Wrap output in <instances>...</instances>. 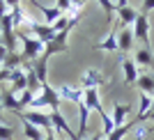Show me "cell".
Returning <instances> with one entry per match:
<instances>
[{
	"label": "cell",
	"instance_id": "1",
	"mask_svg": "<svg viewBox=\"0 0 154 140\" xmlns=\"http://www.w3.org/2000/svg\"><path fill=\"white\" fill-rule=\"evenodd\" d=\"M16 39L21 41V57H23L26 62H35V60H39V57L44 55L46 44L39 41L37 37H32V35H28V32L19 30L16 32Z\"/></svg>",
	"mask_w": 154,
	"mask_h": 140
},
{
	"label": "cell",
	"instance_id": "2",
	"mask_svg": "<svg viewBox=\"0 0 154 140\" xmlns=\"http://www.w3.org/2000/svg\"><path fill=\"white\" fill-rule=\"evenodd\" d=\"M60 94H58V90L55 87H51V85L46 83V85H42V90L37 92V96L32 99V103H30V110H42V108H51V113L53 110H60Z\"/></svg>",
	"mask_w": 154,
	"mask_h": 140
},
{
	"label": "cell",
	"instance_id": "3",
	"mask_svg": "<svg viewBox=\"0 0 154 140\" xmlns=\"http://www.w3.org/2000/svg\"><path fill=\"white\" fill-rule=\"evenodd\" d=\"M131 30H134V37L138 39V41H143V48H149L152 51V39H149V16L147 14H138V19H136V23L131 26Z\"/></svg>",
	"mask_w": 154,
	"mask_h": 140
},
{
	"label": "cell",
	"instance_id": "4",
	"mask_svg": "<svg viewBox=\"0 0 154 140\" xmlns=\"http://www.w3.org/2000/svg\"><path fill=\"white\" fill-rule=\"evenodd\" d=\"M19 120L30 122V124H35V126L42 129V131H48V129H53L51 113H44V110H28V113H19Z\"/></svg>",
	"mask_w": 154,
	"mask_h": 140
},
{
	"label": "cell",
	"instance_id": "5",
	"mask_svg": "<svg viewBox=\"0 0 154 140\" xmlns=\"http://www.w3.org/2000/svg\"><path fill=\"white\" fill-rule=\"evenodd\" d=\"M120 30H122L120 21H117V23H113V26H110V32L106 35V39H101V41H97V44H94V51L117 53V51H120V46H117V35H120Z\"/></svg>",
	"mask_w": 154,
	"mask_h": 140
},
{
	"label": "cell",
	"instance_id": "6",
	"mask_svg": "<svg viewBox=\"0 0 154 140\" xmlns=\"http://www.w3.org/2000/svg\"><path fill=\"white\" fill-rule=\"evenodd\" d=\"M28 35L37 37L39 41H44V44H48V41L55 37V30H53V26H48L44 21H32L30 26H28Z\"/></svg>",
	"mask_w": 154,
	"mask_h": 140
},
{
	"label": "cell",
	"instance_id": "7",
	"mask_svg": "<svg viewBox=\"0 0 154 140\" xmlns=\"http://www.w3.org/2000/svg\"><path fill=\"white\" fill-rule=\"evenodd\" d=\"M51 122H53V129H55L58 133H62L67 140H78L76 138V131L69 126V122L64 120V115L60 113V110H53V113H51Z\"/></svg>",
	"mask_w": 154,
	"mask_h": 140
},
{
	"label": "cell",
	"instance_id": "8",
	"mask_svg": "<svg viewBox=\"0 0 154 140\" xmlns=\"http://www.w3.org/2000/svg\"><path fill=\"white\" fill-rule=\"evenodd\" d=\"M106 83V78L101 76V71L99 69H88L83 71V76H81V90H92V87H101Z\"/></svg>",
	"mask_w": 154,
	"mask_h": 140
},
{
	"label": "cell",
	"instance_id": "9",
	"mask_svg": "<svg viewBox=\"0 0 154 140\" xmlns=\"http://www.w3.org/2000/svg\"><path fill=\"white\" fill-rule=\"evenodd\" d=\"M58 90V94H60V99L62 101H71V103H83V99H85V92L81 87H71V85H60V87H55Z\"/></svg>",
	"mask_w": 154,
	"mask_h": 140
},
{
	"label": "cell",
	"instance_id": "10",
	"mask_svg": "<svg viewBox=\"0 0 154 140\" xmlns=\"http://www.w3.org/2000/svg\"><path fill=\"white\" fill-rule=\"evenodd\" d=\"M120 62H122V71H124V81H127L129 85H136V81H138V64H136L134 57L129 55H120Z\"/></svg>",
	"mask_w": 154,
	"mask_h": 140
},
{
	"label": "cell",
	"instance_id": "11",
	"mask_svg": "<svg viewBox=\"0 0 154 140\" xmlns=\"http://www.w3.org/2000/svg\"><path fill=\"white\" fill-rule=\"evenodd\" d=\"M0 103H2V110H12V113H23V108H21L19 103V96H16V92H12L9 87H5L2 92H0Z\"/></svg>",
	"mask_w": 154,
	"mask_h": 140
},
{
	"label": "cell",
	"instance_id": "12",
	"mask_svg": "<svg viewBox=\"0 0 154 140\" xmlns=\"http://www.w3.org/2000/svg\"><path fill=\"white\" fill-rule=\"evenodd\" d=\"M9 90L12 92H26L28 90V76H26V69H16L12 71V76H9Z\"/></svg>",
	"mask_w": 154,
	"mask_h": 140
},
{
	"label": "cell",
	"instance_id": "13",
	"mask_svg": "<svg viewBox=\"0 0 154 140\" xmlns=\"http://www.w3.org/2000/svg\"><path fill=\"white\" fill-rule=\"evenodd\" d=\"M32 5L37 7L39 12H42V16H44V23H48V26H53L55 21L62 16V12H60L58 7H46V5H42V0H30Z\"/></svg>",
	"mask_w": 154,
	"mask_h": 140
},
{
	"label": "cell",
	"instance_id": "14",
	"mask_svg": "<svg viewBox=\"0 0 154 140\" xmlns=\"http://www.w3.org/2000/svg\"><path fill=\"white\" fill-rule=\"evenodd\" d=\"M115 14H117V21H120V26L122 28H129L134 26L136 19H138V12H136L134 7H115Z\"/></svg>",
	"mask_w": 154,
	"mask_h": 140
},
{
	"label": "cell",
	"instance_id": "15",
	"mask_svg": "<svg viewBox=\"0 0 154 140\" xmlns=\"http://www.w3.org/2000/svg\"><path fill=\"white\" fill-rule=\"evenodd\" d=\"M88 117H90V108L83 103H78V126H76V138L83 140L85 133H88Z\"/></svg>",
	"mask_w": 154,
	"mask_h": 140
},
{
	"label": "cell",
	"instance_id": "16",
	"mask_svg": "<svg viewBox=\"0 0 154 140\" xmlns=\"http://www.w3.org/2000/svg\"><path fill=\"white\" fill-rule=\"evenodd\" d=\"M85 92V106H88V108L90 110H94L97 115H101L103 113V106H101V96H99V90L97 87H92V90H83Z\"/></svg>",
	"mask_w": 154,
	"mask_h": 140
},
{
	"label": "cell",
	"instance_id": "17",
	"mask_svg": "<svg viewBox=\"0 0 154 140\" xmlns=\"http://www.w3.org/2000/svg\"><path fill=\"white\" fill-rule=\"evenodd\" d=\"M129 113H131V106H129V103L115 101V103H113V115H110V117H113V124H115V126H124Z\"/></svg>",
	"mask_w": 154,
	"mask_h": 140
},
{
	"label": "cell",
	"instance_id": "18",
	"mask_svg": "<svg viewBox=\"0 0 154 140\" xmlns=\"http://www.w3.org/2000/svg\"><path fill=\"white\" fill-rule=\"evenodd\" d=\"M134 41H136L134 30H131V28H122L120 35H117V46H120L117 53H129L131 48H134Z\"/></svg>",
	"mask_w": 154,
	"mask_h": 140
},
{
	"label": "cell",
	"instance_id": "19",
	"mask_svg": "<svg viewBox=\"0 0 154 140\" xmlns=\"http://www.w3.org/2000/svg\"><path fill=\"white\" fill-rule=\"evenodd\" d=\"M46 62H48V57H39V60H35V62H26L28 67L32 69V74L37 76V81L42 85H46V74H48V67H46Z\"/></svg>",
	"mask_w": 154,
	"mask_h": 140
},
{
	"label": "cell",
	"instance_id": "20",
	"mask_svg": "<svg viewBox=\"0 0 154 140\" xmlns=\"http://www.w3.org/2000/svg\"><path fill=\"white\" fill-rule=\"evenodd\" d=\"M136 85H138V90H140V92L154 96V76H152V74H140V76H138V81H136Z\"/></svg>",
	"mask_w": 154,
	"mask_h": 140
},
{
	"label": "cell",
	"instance_id": "21",
	"mask_svg": "<svg viewBox=\"0 0 154 140\" xmlns=\"http://www.w3.org/2000/svg\"><path fill=\"white\" fill-rule=\"evenodd\" d=\"M23 64H26V60L21 57V53H9V55L5 57L2 67H5L7 71H16V69H23Z\"/></svg>",
	"mask_w": 154,
	"mask_h": 140
},
{
	"label": "cell",
	"instance_id": "22",
	"mask_svg": "<svg viewBox=\"0 0 154 140\" xmlns=\"http://www.w3.org/2000/svg\"><path fill=\"white\" fill-rule=\"evenodd\" d=\"M21 124H23V135H26L28 140H44V131L42 129H37L35 124H30V122L21 120Z\"/></svg>",
	"mask_w": 154,
	"mask_h": 140
},
{
	"label": "cell",
	"instance_id": "23",
	"mask_svg": "<svg viewBox=\"0 0 154 140\" xmlns=\"http://www.w3.org/2000/svg\"><path fill=\"white\" fill-rule=\"evenodd\" d=\"M134 60L138 67H149L152 64V51L149 48H138V51L134 53Z\"/></svg>",
	"mask_w": 154,
	"mask_h": 140
},
{
	"label": "cell",
	"instance_id": "24",
	"mask_svg": "<svg viewBox=\"0 0 154 140\" xmlns=\"http://www.w3.org/2000/svg\"><path fill=\"white\" fill-rule=\"evenodd\" d=\"M69 51V46L64 44H58V41H48L44 48V57H51V55H58V53H67Z\"/></svg>",
	"mask_w": 154,
	"mask_h": 140
},
{
	"label": "cell",
	"instance_id": "25",
	"mask_svg": "<svg viewBox=\"0 0 154 140\" xmlns=\"http://www.w3.org/2000/svg\"><path fill=\"white\" fill-rule=\"evenodd\" d=\"M136 124H138V122L134 120V122H127V124H124V126H117L115 131H113V133L108 135V140H122L124 135H127L129 131H131V126H136Z\"/></svg>",
	"mask_w": 154,
	"mask_h": 140
},
{
	"label": "cell",
	"instance_id": "26",
	"mask_svg": "<svg viewBox=\"0 0 154 140\" xmlns=\"http://www.w3.org/2000/svg\"><path fill=\"white\" fill-rule=\"evenodd\" d=\"M99 117H101V124H103V129H101V133L106 135V138H108V135L113 133V131H115L117 126H115V124H113V117H110V115L106 113V110H103V113L99 115Z\"/></svg>",
	"mask_w": 154,
	"mask_h": 140
},
{
	"label": "cell",
	"instance_id": "27",
	"mask_svg": "<svg viewBox=\"0 0 154 140\" xmlns=\"http://www.w3.org/2000/svg\"><path fill=\"white\" fill-rule=\"evenodd\" d=\"M99 5H101V9L106 12V19H108V23H113V14H115V2L113 0H97Z\"/></svg>",
	"mask_w": 154,
	"mask_h": 140
},
{
	"label": "cell",
	"instance_id": "28",
	"mask_svg": "<svg viewBox=\"0 0 154 140\" xmlns=\"http://www.w3.org/2000/svg\"><path fill=\"white\" fill-rule=\"evenodd\" d=\"M35 92H30V90H26V92H21V96H19V103H21V108H30V103H32V99H35Z\"/></svg>",
	"mask_w": 154,
	"mask_h": 140
},
{
	"label": "cell",
	"instance_id": "29",
	"mask_svg": "<svg viewBox=\"0 0 154 140\" xmlns=\"http://www.w3.org/2000/svg\"><path fill=\"white\" fill-rule=\"evenodd\" d=\"M0 140H14V129L5 122H0Z\"/></svg>",
	"mask_w": 154,
	"mask_h": 140
},
{
	"label": "cell",
	"instance_id": "30",
	"mask_svg": "<svg viewBox=\"0 0 154 140\" xmlns=\"http://www.w3.org/2000/svg\"><path fill=\"white\" fill-rule=\"evenodd\" d=\"M55 7H58L62 14H67L71 7H74V2H71V0H55Z\"/></svg>",
	"mask_w": 154,
	"mask_h": 140
},
{
	"label": "cell",
	"instance_id": "31",
	"mask_svg": "<svg viewBox=\"0 0 154 140\" xmlns=\"http://www.w3.org/2000/svg\"><path fill=\"white\" fill-rule=\"evenodd\" d=\"M154 9V0H143V14H147Z\"/></svg>",
	"mask_w": 154,
	"mask_h": 140
},
{
	"label": "cell",
	"instance_id": "32",
	"mask_svg": "<svg viewBox=\"0 0 154 140\" xmlns=\"http://www.w3.org/2000/svg\"><path fill=\"white\" fill-rule=\"evenodd\" d=\"M9 76H12V71H7L5 67H2V69H0V83H5V81L9 83Z\"/></svg>",
	"mask_w": 154,
	"mask_h": 140
},
{
	"label": "cell",
	"instance_id": "33",
	"mask_svg": "<svg viewBox=\"0 0 154 140\" xmlns=\"http://www.w3.org/2000/svg\"><path fill=\"white\" fill-rule=\"evenodd\" d=\"M21 2H23V0H5V5L9 7V12H12V9H16V7H21Z\"/></svg>",
	"mask_w": 154,
	"mask_h": 140
},
{
	"label": "cell",
	"instance_id": "34",
	"mask_svg": "<svg viewBox=\"0 0 154 140\" xmlns=\"http://www.w3.org/2000/svg\"><path fill=\"white\" fill-rule=\"evenodd\" d=\"M7 14H9V7L5 5V0H0V19H5Z\"/></svg>",
	"mask_w": 154,
	"mask_h": 140
},
{
	"label": "cell",
	"instance_id": "35",
	"mask_svg": "<svg viewBox=\"0 0 154 140\" xmlns=\"http://www.w3.org/2000/svg\"><path fill=\"white\" fill-rule=\"evenodd\" d=\"M44 140H58V138H55V133H53V129L44 131Z\"/></svg>",
	"mask_w": 154,
	"mask_h": 140
},
{
	"label": "cell",
	"instance_id": "36",
	"mask_svg": "<svg viewBox=\"0 0 154 140\" xmlns=\"http://www.w3.org/2000/svg\"><path fill=\"white\" fill-rule=\"evenodd\" d=\"M7 55H9V51H7L5 46L0 44V60H2V62H5V57H7Z\"/></svg>",
	"mask_w": 154,
	"mask_h": 140
},
{
	"label": "cell",
	"instance_id": "37",
	"mask_svg": "<svg viewBox=\"0 0 154 140\" xmlns=\"http://www.w3.org/2000/svg\"><path fill=\"white\" fill-rule=\"evenodd\" d=\"M90 140H108V138H106V135H103V133H101V131H97V133H94V135H92V138H90Z\"/></svg>",
	"mask_w": 154,
	"mask_h": 140
},
{
	"label": "cell",
	"instance_id": "38",
	"mask_svg": "<svg viewBox=\"0 0 154 140\" xmlns=\"http://www.w3.org/2000/svg\"><path fill=\"white\" fill-rule=\"evenodd\" d=\"M129 0H115V7H127Z\"/></svg>",
	"mask_w": 154,
	"mask_h": 140
},
{
	"label": "cell",
	"instance_id": "39",
	"mask_svg": "<svg viewBox=\"0 0 154 140\" xmlns=\"http://www.w3.org/2000/svg\"><path fill=\"white\" fill-rule=\"evenodd\" d=\"M71 2H74V5H76V7H83L85 2H88V0H71Z\"/></svg>",
	"mask_w": 154,
	"mask_h": 140
},
{
	"label": "cell",
	"instance_id": "40",
	"mask_svg": "<svg viewBox=\"0 0 154 140\" xmlns=\"http://www.w3.org/2000/svg\"><path fill=\"white\" fill-rule=\"evenodd\" d=\"M0 69H2V60H0Z\"/></svg>",
	"mask_w": 154,
	"mask_h": 140
},
{
	"label": "cell",
	"instance_id": "41",
	"mask_svg": "<svg viewBox=\"0 0 154 140\" xmlns=\"http://www.w3.org/2000/svg\"><path fill=\"white\" fill-rule=\"evenodd\" d=\"M0 41H2V32H0Z\"/></svg>",
	"mask_w": 154,
	"mask_h": 140
},
{
	"label": "cell",
	"instance_id": "42",
	"mask_svg": "<svg viewBox=\"0 0 154 140\" xmlns=\"http://www.w3.org/2000/svg\"><path fill=\"white\" fill-rule=\"evenodd\" d=\"M0 113H2V103H0Z\"/></svg>",
	"mask_w": 154,
	"mask_h": 140
}]
</instances>
